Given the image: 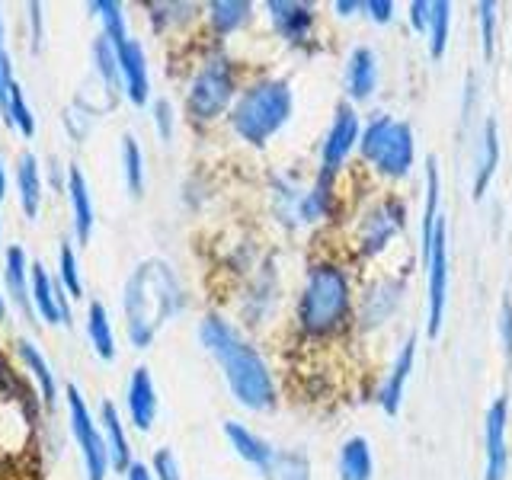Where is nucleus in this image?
Listing matches in <instances>:
<instances>
[{
	"mask_svg": "<svg viewBox=\"0 0 512 480\" xmlns=\"http://www.w3.org/2000/svg\"><path fill=\"white\" fill-rule=\"evenodd\" d=\"M480 10V45H484V58L490 61L493 58V36H496V4L484 0V4L477 7Z\"/></svg>",
	"mask_w": 512,
	"mask_h": 480,
	"instance_id": "obj_36",
	"label": "nucleus"
},
{
	"mask_svg": "<svg viewBox=\"0 0 512 480\" xmlns=\"http://www.w3.org/2000/svg\"><path fill=\"white\" fill-rule=\"evenodd\" d=\"M448 23H452V4H432V23H429V55L432 58H442L445 48H448Z\"/></svg>",
	"mask_w": 512,
	"mask_h": 480,
	"instance_id": "obj_31",
	"label": "nucleus"
},
{
	"mask_svg": "<svg viewBox=\"0 0 512 480\" xmlns=\"http://www.w3.org/2000/svg\"><path fill=\"white\" fill-rule=\"evenodd\" d=\"M336 474H340V480H372L375 458L365 436H352L343 442L340 461H336Z\"/></svg>",
	"mask_w": 512,
	"mask_h": 480,
	"instance_id": "obj_23",
	"label": "nucleus"
},
{
	"mask_svg": "<svg viewBox=\"0 0 512 480\" xmlns=\"http://www.w3.org/2000/svg\"><path fill=\"white\" fill-rule=\"evenodd\" d=\"M359 138H362V125H359L356 109H352L349 103H340L333 112L330 132L324 138V151H320V173L324 176L340 173L349 151L359 148Z\"/></svg>",
	"mask_w": 512,
	"mask_h": 480,
	"instance_id": "obj_9",
	"label": "nucleus"
},
{
	"mask_svg": "<svg viewBox=\"0 0 512 480\" xmlns=\"http://www.w3.org/2000/svg\"><path fill=\"white\" fill-rule=\"evenodd\" d=\"M272 26L279 29V36L292 45H301L314 29V7L311 4H288V0H269L266 4Z\"/></svg>",
	"mask_w": 512,
	"mask_h": 480,
	"instance_id": "obj_18",
	"label": "nucleus"
},
{
	"mask_svg": "<svg viewBox=\"0 0 512 480\" xmlns=\"http://www.w3.org/2000/svg\"><path fill=\"white\" fill-rule=\"evenodd\" d=\"M4 276H7V295L16 301L23 314L32 311V263L26 260L23 247H10L4 256Z\"/></svg>",
	"mask_w": 512,
	"mask_h": 480,
	"instance_id": "obj_21",
	"label": "nucleus"
},
{
	"mask_svg": "<svg viewBox=\"0 0 512 480\" xmlns=\"http://www.w3.org/2000/svg\"><path fill=\"white\" fill-rule=\"evenodd\" d=\"M125 480H154V471L148 468V464L132 461V468L125 471Z\"/></svg>",
	"mask_w": 512,
	"mask_h": 480,
	"instance_id": "obj_43",
	"label": "nucleus"
},
{
	"mask_svg": "<svg viewBox=\"0 0 512 480\" xmlns=\"http://www.w3.org/2000/svg\"><path fill=\"white\" fill-rule=\"evenodd\" d=\"M253 16V7L247 0H215L208 4V23L218 32V36H231L240 26H247Z\"/></svg>",
	"mask_w": 512,
	"mask_h": 480,
	"instance_id": "obj_26",
	"label": "nucleus"
},
{
	"mask_svg": "<svg viewBox=\"0 0 512 480\" xmlns=\"http://www.w3.org/2000/svg\"><path fill=\"white\" fill-rule=\"evenodd\" d=\"M506 429H509V400L496 397L487 410V426H484V455H487L484 480H506V471H509Z\"/></svg>",
	"mask_w": 512,
	"mask_h": 480,
	"instance_id": "obj_10",
	"label": "nucleus"
},
{
	"mask_svg": "<svg viewBox=\"0 0 512 480\" xmlns=\"http://www.w3.org/2000/svg\"><path fill=\"white\" fill-rule=\"evenodd\" d=\"M100 423H103V439H106V448H109L112 471L125 474L128 468H132V445H128L122 416H119V410H116L112 400H103V404H100Z\"/></svg>",
	"mask_w": 512,
	"mask_h": 480,
	"instance_id": "obj_19",
	"label": "nucleus"
},
{
	"mask_svg": "<svg viewBox=\"0 0 512 480\" xmlns=\"http://www.w3.org/2000/svg\"><path fill=\"white\" fill-rule=\"evenodd\" d=\"M333 205V176H317V183L311 192H304L298 199V218L301 221H320Z\"/></svg>",
	"mask_w": 512,
	"mask_h": 480,
	"instance_id": "obj_29",
	"label": "nucleus"
},
{
	"mask_svg": "<svg viewBox=\"0 0 512 480\" xmlns=\"http://www.w3.org/2000/svg\"><path fill=\"white\" fill-rule=\"evenodd\" d=\"M429 23H432V4H426V0H413L410 4V26L416 32H423V36H429Z\"/></svg>",
	"mask_w": 512,
	"mask_h": 480,
	"instance_id": "obj_39",
	"label": "nucleus"
},
{
	"mask_svg": "<svg viewBox=\"0 0 512 480\" xmlns=\"http://www.w3.org/2000/svg\"><path fill=\"white\" fill-rule=\"evenodd\" d=\"M423 263H426V288H429L426 333L439 336L442 317H445V298H448V224H445V215L436 224V234H432V244L423 253Z\"/></svg>",
	"mask_w": 512,
	"mask_h": 480,
	"instance_id": "obj_8",
	"label": "nucleus"
},
{
	"mask_svg": "<svg viewBox=\"0 0 512 480\" xmlns=\"http://www.w3.org/2000/svg\"><path fill=\"white\" fill-rule=\"evenodd\" d=\"M333 10L340 16H352L356 10H362V4H349V0H343V4H333Z\"/></svg>",
	"mask_w": 512,
	"mask_h": 480,
	"instance_id": "obj_44",
	"label": "nucleus"
},
{
	"mask_svg": "<svg viewBox=\"0 0 512 480\" xmlns=\"http://www.w3.org/2000/svg\"><path fill=\"white\" fill-rule=\"evenodd\" d=\"M343 84H346V93H349L352 103H365L375 96V90H378V58L368 45L352 48V55L346 61Z\"/></svg>",
	"mask_w": 512,
	"mask_h": 480,
	"instance_id": "obj_15",
	"label": "nucleus"
},
{
	"mask_svg": "<svg viewBox=\"0 0 512 480\" xmlns=\"http://www.w3.org/2000/svg\"><path fill=\"white\" fill-rule=\"evenodd\" d=\"M119 58V74H122V93L132 100L135 106H144L151 96V77H148V61H144V48L128 36L125 42L112 45Z\"/></svg>",
	"mask_w": 512,
	"mask_h": 480,
	"instance_id": "obj_11",
	"label": "nucleus"
},
{
	"mask_svg": "<svg viewBox=\"0 0 512 480\" xmlns=\"http://www.w3.org/2000/svg\"><path fill=\"white\" fill-rule=\"evenodd\" d=\"M151 471H154V480H183L180 458L173 455V448H157L154 461H151Z\"/></svg>",
	"mask_w": 512,
	"mask_h": 480,
	"instance_id": "obj_35",
	"label": "nucleus"
},
{
	"mask_svg": "<svg viewBox=\"0 0 512 480\" xmlns=\"http://www.w3.org/2000/svg\"><path fill=\"white\" fill-rule=\"evenodd\" d=\"M58 282L61 288L68 292L71 298H84V279H80V266H77V256L71 250V244H61L58 253Z\"/></svg>",
	"mask_w": 512,
	"mask_h": 480,
	"instance_id": "obj_32",
	"label": "nucleus"
},
{
	"mask_svg": "<svg viewBox=\"0 0 512 480\" xmlns=\"http://www.w3.org/2000/svg\"><path fill=\"white\" fill-rule=\"evenodd\" d=\"M266 480H311V464L301 452H276V464Z\"/></svg>",
	"mask_w": 512,
	"mask_h": 480,
	"instance_id": "obj_33",
	"label": "nucleus"
},
{
	"mask_svg": "<svg viewBox=\"0 0 512 480\" xmlns=\"http://www.w3.org/2000/svg\"><path fill=\"white\" fill-rule=\"evenodd\" d=\"M183 304H186V292L176 269L167 260H160V256L141 260L132 269L122 292L128 343L135 349H148L157 340V333L183 311Z\"/></svg>",
	"mask_w": 512,
	"mask_h": 480,
	"instance_id": "obj_1",
	"label": "nucleus"
},
{
	"mask_svg": "<svg viewBox=\"0 0 512 480\" xmlns=\"http://www.w3.org/2000/svg\"><path fill=\"white\" fill-rule=\"evenodd\" d=\"M416 365V336L400 346L397 359L391 362V372L384 378L381 391H378V404L388 416H397L400 413V404H404V391H407V381H410V372Z\"/></svg>",
	"mask_w": 512,
	"mask_h": 480,
	"instance_id": "obj_16",
	"label": "nucleus"
},
{
	"mask_svg": "<svg viewBox=\"0 0 512 480\" xmlns=\"http://www.w3.org/2000/svg\"><path fill=\"white\" fill-rule=\"evenodd\" d=\"M7 119L16 125V132H20L23 138H32L36 135V116H32V109H29V103H26V96H23V90H20V84H13V90H10V100H7Z\"/></svg>",
	"mask_w": 512,
	"mask_h": 480,
	"instance_id": "obj_34",
	"label": "nucleus"
},
{
	"mask_svg": "<svg viewBox=\"0 0 512 480\" xmlns=\"http://www.w3.org/2000/svg\"><path fill=\"white\" fill-rule=\"evenodd\" d=\"M292 109H295V96L288 80L269 77L237 96V103L231 106V128L247 144H253V148H263L292 119Z\"/></svg>",
	"mask_w": 512,
	"mask_h": 480,
	"instance_id": "obj_3",
	"label": "nucleus"
},
{
	"mask_svg": "<svg viewBox=\"0 0 512 480\" xmlns=\"http://www.w3.org/2000/svg\"><path fill=\"white\" fill-rule=\"evenodd\" d=\"M349 279L340 266L333 263H317L311 266L308 279H304V292L298 304V320L304 333L311 336H330L343 327L349 317Z\"/></svg>",
	"mask_w": 512,
	"mask_h": 480,
	"instance_id": "obj_4",
	"label": "nucleus"
},
{
	"mask_svg": "<svg viewBox=\"0 0 512 480\" xmlns=\"http://www.w3.org/2000/svg\"><path fill=\"white\" fill-rule=\"evenodd\" d=\"M234 100V68L224 55L208 58L199 74L192 77L189 96H186V109L189 116H196L199 122H212L218 119L224 109Z\"/></svg>",
	"mask_w": 512,
	"mask_h": 480,
	"instance_id": "obj_6",
	"label": "nucleus"
},
{
	"mask_svg": "<svg viewBox=\"0 0 512 480\" xmlns=\"http://www.w3.org/2000/svg\"><path fill=\"white\" fill-rule=\"evenodd\" d=\"M16 349H20V359L26 365V372L32 375V381H36L39 397L48 407H55L58 404V381H55V372H52V365H48V359L36 349V343H29V340H20Z\"/></svg>",
	"mask_w": 512,
	"mask_h": 480,
	"instance_id": "obj_24",
	"label": "nucleus"
},
{
	"mask_svg": "<svg viewBox=\"0 0 512 480\" xmlns=\"http://www.w3.org/2000/svg\"><path fill=\"white\" fill-rule=\"evenodd\" d=\"M10 90H13V77H10V58L4 45V16H0V109H7Z\"/></svg>",
	"mask_w": 512,
	"mask_h": 480,
	"instance_id": "obj_37",
	"label": "nucleus"
},
{
	"mask_svg": "<svg viewBox=\"0 0 512 480\" xmlns=\"http://www.w3.org/2000/svg\"><path fill=\"white\" fill-rule=\"evenodd\" d=\"M500 167V125L490 116L480 132V151H477V170H474V199H480L493 183V173Z\"/></svg>",
	"mask_w": 512,
	"mask_h": 480,
	"instance_id": "obj_22",
	"label": "nucleus"
},
{
	"mask_svg": "<svg viewBox=\"0 0 512 480\" xmlns=\"http://www.w3.org/2000/svg\"><path fill=\"white\" fill-rule=\"evenodd\" d=\"M0 234H4V221H0Z\"/></svg>",
	"mask_w": 512,
	"mask_h": 480,
	"instance_id": "obj_47",
	"label": "nucleus"
},
{
	"mask_svg": "<svg viewBox=\"0 0 512 480\" xmlns=\"http://www.w3.org/2000/svg\"><path fill=\"white\" fill-rule=\"evenodd\" d=\"M7 196V170H4V160H0V202Z\"/></svg>",
	"mask_w": 512,
	"mask_h": 480,
	"instance_id": "obj_45",
	"label": "nucleus"
},
{
	"mask_svg": "<svg viewBox=\"0 0 512 480\" xmlns=\"http://www.w3.org/2000/svg\"><path fill=\"white\" fill-rule=\"evenodd\" d=\"M64 404H68V420H71V436L80 448V458H84V471L87 480H106L112 461H109V448L100 426L93 423L90 407L84 394H80L77 384H68L64 388Z\"/></svg>",
	"mask_w": 512,
	"mask_h": 480,
	"instance_id": "obj_7",
	"label": "nucleus"
},
{
	"mask_svg": "<svg viewBox=\"0 0 512 480\" xmlns=\"http://www.w3.org/2000/svg\"><path fill=\"white\" fill-rule=\"evenodd\" d=\"M29 20H32V45H42V7L29 4Z\"/></svg>",
	"mask_w": 512,
	"mask_h": 480,
	"instance_id": "obj_42",
	"label": "nucleus"
},
{
	"mask_svg": "<svg viewBox=\"0 0 512 480\" xmlns=\"http://www.w3.org/2000/svg\"><path fill=\"white\" fill-rule=\"evenodd\" d=\"M154 128H157V135L164 138V141H170V138H173L176 116H173L170 100H157V103H154Z\"/></svg>",
	"mask_w": 512,
	"mask_h": 480,
	"instance_id": "obj_38",
	"label": "nucleus"
},
{
	"mask_svg": "<svg viewBox=\"0 0 512 480\" xmlns=\"http://www.w3.org/2000/svg\"><path fill=\"white\" fill-rule=\"evenodd\" d=\"M32 311L48 324H68V298L61 295V282H55L45 272L42 263H32Z\"/></svg>",
	"mask_w": 512,
	"mask_h": 480,
	"instance_id": "obj_14",
	"label": "nucleus"
},
{
	"mask_svg": "<svg viewBox=\"0 0 512 480\" xmlns=\"http://www.w3.org/2000/svg\"><path fill=\"white\" fill-rule=\"evenodd\" d=\"M362 13L368 16V20H375V23H391L394 20V4H391V0H365Z\"/></svg>",
	"mask_w": 512,
	"mask_h": 480,
	"instance_id": "obj_40",
	"label": "nucleus"
},
{
	"mask_svg": "<svg viewBox=\"0 0 512 480\" xmlns=\"http://www.w3.org/2000/svg\"><path fill=\"white\" fill-rule=\"evenodd\" d=\"M500 330H503V343H506V356L512 359V301H503V311H500Z\"/></svg>",
	"mask_w": 512,
	"mask_h": 480,
	"instance_id": "obj_41",
	"label": "nucleus"
},
{
	"mask_svg": "<svg viewBox=\"0 0 512 480\" xmlns=\"http://www.w3.org/2000/svg\"><path fill=\"white\" fill-rule=\"evenodd\" d=\"M125 407H128V420L138 432H148L157 420V388L148 368H135L132 378H128L125 388Z\"/></svg>",
	"mask_w": 512,
	"mask_h": 480,
	"instance_id": "obj_12",
	"label": "nucleus"
},
{
	"mask_svg": "<svg viewBox=\"0 0 512 480\" xmlns=\"http://www.w3.org/2000/svg\"><path fill=\"white\" fill-rule=\"evenodd\" d=\"M90 10L96 13V20L103 23V36L119 45L128 39V26H125V13H122V4H116V0H96V4H90Z\"/></svg>",
	"mask_w": 512,
	"mask_h": 480,
	"instance_id": "obj_30",
	"label": "nucleus"
},
{
	"mask_svg": "<svg viewBox=\"0 0 512 480\" xmlns=\"http://www.w3.org/2000/svg\"><path fill=\"white\" fill-rule=\"evenodd\" d=\"M404 221H391V202L375 208L372 215L365 218V234H362V250L365 253H378L384 250V244L394 237V231L400 228Z\"/></svg>",
	"mask_w": 512,
	"mask_h": 480,
	"instance_id": "obj_28",
	"label": "nucleus"
},
{
	"mask_svg": "<svg viewBox=\"0 0 512 480\" xmlns=\"http://www.w3.org/2000/svg\"><path fill=\"white\" fill-rule=\"evenodd\" d=\"M87 336H90L93 352L103 362L116 359V333H112L109 311L103 308V301H90V308H87Z\"/></svg>",
	"mask_w": 512,
	"mask_h": 480,
	"instance_id": "obj_25",
	"label": "nucleus"
},
{
	"mask_svg": "<svg viewBox=\"0 0 512 480\" xmlns=\"http://www.w3.org/2000/svg\"><path fill=\"white\" fill-rule=\"evenodd\" d=\"M68 202H71V224H74V237L77 244H87L90 234H93V224H96V212H93V196H90V186H87V176L77 164L68 167Z\"/></svg>",
	"mask_w": 512,
	"mask_h": 480,
	"instance_id": "obj_17",
	"label": "nucleus"
},
{
	"mask_svg": "<svg viewBox=\"0 0 512 480\" xmlns=\"http://www.w3.org/2000/svg\"><path fill=\"white\" fill-rule=\"evenodd\" d=\"M16 192H20V208L32 221L42 208V167L32 151H23L16 157Z\"/></svg>",
	"mask_w": 512,
	"mask_h": 480,
	"instance_id": "obj_20",
	"label": "nucleus"
},
{
	"mask_svg": "<svg viewBox=\"0 0 512 480\" xmlns=\"http://www.w3.org/2000/svg\"><path fill=\"white\" fill-rule=\"evenodd\" d=\"M199 343L205 352H212L224 381L234 394V400L247 410H272L276 407V381L266 359L240 336L228 320L218 314L202 317L199 324Z\"/></svg>",
	"mask_w": 512,
	"mask_h": 480,
	"instance_id": "obj_2",
	"label": "nucleus"
},
{
	"mask_svg": "<svg viewBox=\"0 0 512 480\" xmlns=\"http://www.w3.org/2000/svg\"><path fill=\"white\" fill-rule=\"evenodd\" d=\"M119 157H122L125 189L132 192V199H141V192H144V154H141V144H138V138L132 132L122 135Z\"/></svg>",
	"mask_w": 512,
	"mask_h": 480,
	"instance_id": "obj_27",
	"label": "nucleus"
},
{
	"mask_svg": "<svg viewBox=\"0 0 512 480\" xmlns=\"http://www.w3.org/2000/svg\"><path fill=\"white\" fill-rule=\"evenodd\" d=\"M359 154L388 180H404L413 167V125L391 116H375L359 138Z\"/></svg>",
	"mask_w": 512,
	"mask_h": 480,
	"instance_id": "obj_5",
	"label": "nucleus"
},
{
	"mask_svg": "<svg viewBox=\"0 0 512 480\" xmlns=\"http://www.w3.org/2000/svg\"><path fill=\"white\" fill-rule=\"evenodd\" d=\"M4 317H7V298L0 295V320H4Z\"/></svg>",
	"mask_w": 512,
	"mask_h": 480,
	"instance_id": "obj_46",
	"label": "nucleus"
},
{
	"mask_svg": "<svg viewBox=\"0 0 512 480\" xmlns=\"http://www.w3.org/2000/svg\"><path fill=\"white\" fill-rule=\"evenodd\" d=\"M224 439L231 442L234 452L244 458L247 464H253L256 471H260L263 477H269L272 471V464H276V452L279 448H272L263 436H256L253 429H247L244 423H237V420H224Z\"/></svg>",
	"mask_w": 512,
	"mask_h": 480,
	"instance_id": "obj_13",
	"label": "nucleus"
}]
</instances>
